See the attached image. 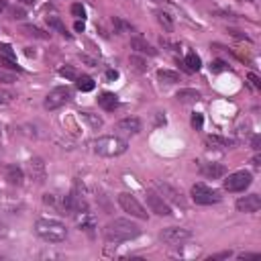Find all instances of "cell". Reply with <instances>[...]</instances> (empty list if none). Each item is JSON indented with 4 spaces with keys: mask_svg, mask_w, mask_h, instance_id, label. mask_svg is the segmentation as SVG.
<instances>
[{
    "mask_svg": "<svg viewBox=\"0 0 261 261\" xmlns=\"http://www.w3.org/2000/svg\"><path fill=\"white\" fill-rule=\"evenodd\" d=\"M184 65L188 67V72L192 74V72H198V69L202 67V61H200V57L194 53V51H190V53L186 55V59H184Z\"/></svg>",
    "mask_w": 261,
    "mask_h": 261,
    "instance_id": "cell-21",
    "label": "cell"
},
{
    "mask_svg": "<svg viewBox=\"0 0 261 261\" xmlns=\"http://www.w3.org/2000/svg\"><path fill=\"white\" fill-rule=\"evenodd\" d=\"M192 200H194L196 204H202V206H210V204L220 202L222 196H220L218 190H214V188H210V186H206V184L198 182V184L192 186Z\"/></svg>",
    "mask_w": 261,
    "mask_h": 261,
    "instance_id": "cell-4",
    "label": "cell"
},
{
    "mask_svg": "<svg viewBox=\"0 0 261 261\" xmlns=\"http://www.w3.org/2000/svg\"><path fill=\"white\" fill-rule=\"evenodd\" d=\"M159 239L165 243V245H171V247H178V245H184L188 239H192V233L188 229H182V227H167L161 231Z\"/></svg>",
    "mask_w": 261,
    "mask_h": 261,
    "instance_id": "cell-8",
    "label": "cell"
},
{
    "mask_svg": "<svg viewBox=\"0 0 261 261\" xmlns=\"http://www.w3.org/2000/svg\"><path fill=\"white\" fill-rule=\"evenodd\" d=\"M118 204H120V208H123L125 212H129L131 216H135V218H139V220H147V210H145V206L139 202L131 192H120L118 194Z\"/></svg>",
    "mask_w": 261,
    "mask_h": 261,
    "instance_id": "cell-5",
    "label": "cell"
},
{
    "mask_svg": "<svg viewBox=\"0 0 261 261\" xmlns=\"http://www.w3.org/2000/svg\"><path fill=\"white\" fill-rule=\"evenodd\" d=\"M0 55H4V57H8V59H16V53L12 51V47L6 45V43L0 45Z\"/></svg>",
    "mask_w": 261,
    "mask_h": 261,
    "instance_id": "cell-28",
    "label": "cell"
},
{
    "mask_svg": "<svg viewBox=\"0 0 261 261\" xmlns=\"http://www.w3.org/2000/svg\"><path fill=\"white\" fill-rule=\"evenodd\" d=\"M253 165L259 167V155H255V157H253Z\"/></svg>",
    "mask_w": 261,
    "mask_h": 261,
    "instance_id": "cell-45",
    "label": "cell"
},
{
    "mask_svg": "<svg viewBox=\"0 0 261 261\" xmlns=\"http://www.w3.org/2000/svg\"><path fill=\"white\" fill-rule=\"evenodd\" d=\"M249 82L255 86V88H261V82H259V76L257 74H249Z\"/></svg>",
    "mask_w": 261,
    "mask_h": 261,
    "instance_id": "cell-37",
    "label": "cell"
},
{
    "mask_svg": "<svg viewBox=\"0 0 261 261\" xmlns=\"http://www.w3.org/2000/svg\"><path fill=\"white\" fill-rule=\"evenodd\" d=\"M35 233L47 243H63L67 239L65 224L55 218H39L35 222Z\"/></svg>",
    "mask_w": 261,
    "mask_h": 261,
    "instance_id": "cell-2",
    "label": "cell"
},
{
    "mask_svg": "<svg viewBox=\"0 0 261 261\" xmlns=\"http://www.w3.org/2000/svg\"><path fill=\"white\" fill-rule=\"evenodd\" d=\"M129 63H131V67L135 69V72H139V74H143V72H147V61L141 57V55H131L129 57Z\"/></svg>",
    "mask_w": 261,
    "mask_h": 261,
    "instance_id": "cell-24",
    "label": "cell"
},
{
    "mask_svg": "<svg viewBox=\"0 0 261 261\" xmlns=\"http://www.w3.org/2000/svg\"><path fill=\"white\" fill-rule=\"evenodd\" d=\"M0 82L12 84V82H16V78H14V74H8V72H4V69H0Z\"/></svg>",
    "mask_w": 261,
    "mask_h": 261,
    "instance_id": "cell-33",
    "label": "cell"
},
{
    "mask_svg": "<svg viewBox=\"0 0 261 261\" xmlns=\"http://www.w3.org/2000/svg\"><path fill=\"white\" fill-rule=\"evenodd\" d=\"M29 176L35 184H43L45 178H47V169H45V163L41 157H31L29 159Z\"/></svg>",
    "mask_w": 261,
    "mask_h": 261,
    "instance_id": "cell-11",
    "label": "cell"
},
{
    "mask_svg": "<svg viewBox=\"0 0 261 261\" xmlns=\"http://www.w3.org/2000/svg\"><path fill=\"white\" fill-rule=\"evenodd\" d=\"M155 16H157L159 25H161V27H163L167 33H171V31H173V21L169 19V14H167V12H161V10H159V12L155 14Z\"/></svg>",
    "mask_w": 261,
    "mask_h": 261,
    "instance_id": "cell-27",
    "label": "cell"
},
{
    "mask_svg": "<svg viewBox=\"0 0 261 261\" xmlns=\"http://www.w3.org/2000/svg\"><path fill=\"white\" fill-rule=\"evenodd\" d=\"M106 78H108V80H116V78H118V72H116V69H108V72H106Z\"/></svg>",
    "mask_w": 261,
    "mask_h": 261,
    "instance_id": "cell-40",
    "label": "cell"
},
{
    "mask_svg": "<svg viewBox=\"0 0 261 261\" xmlns=\"http://www.w3.org/2000/svg\"><path fill=\"white\" fill-rule=\"evenodd\" d=\"M0 65H2V67H8V69H16V72H21V67L14 63V59H8V57H4V55H0Z\"/></svg>",
    "mask_w": 261,
    "mask_h": 261,
    "instance_id": "cell-30",
    "label": "cell"
},
{
    "mask_svg": "<svg viewBox=\"0 0 261 261\" xmlns=\"http://www.w3.org/2000/svg\"><path fill=\"white\" fill-rule=\"evenodd\" d=\"M94 86H96V82L90 76H78L76 78V88L80 92H90V90H94Z\"/></svg>",
    "mask_w": 261,
    "mask_h": 261,
    "instance_id": "cell-22",
    "label": "cell"
},
{
    "mask_svg": "<svg viewBox=\"0 0 261 261\" xmlns=\"http://www.w3.org/2000/svg\"><path fill=\"white\" fill-rule=\"evenodd\" d=\"M72 14L76 16V19H82V21H84V16H86V8H84L80 2H76V4H72Z\"/></svg>",
    "mask_w": 261,
    "mask_h": 261,
    "instance_id": "cell-31",
    "label": "cell"
},
{
    "mask_svg": "<svg viewBox=\"0 0 261 261\" xmlns=\"http://www.w3.org/2000/svg\"><path fill=\"white\" fill-rule=\"evenodd\" d=\"M251 182H253L251 171L241 169V171L231 173V176L224 180V190H229V192H243V190H247L251 186Z\"/></svg>",
    "mask_w": 261,
    "mask_h": 261,
    "instance_id": "cell-7",
    "label": "cell"
},
{
    "mask_svg": "<svg viewBox=\"0 0 261 261\" xmlns=\"http://www.w3.org/2000/svg\"><path fill=\"white\" fill-rule=\"evenodd\" d=\"M210 69H212L214 74H218V72H227V69H229V65L224 63L222 59H214V61H212V65H210Z\"/></svg>",
    "mask_w": 261,
    "mask_h": 261,
    "instance_id": "cell-29",
    "label": "cell"
},
{
    "mask_svg": "<svg viewBox=\"0 0 261 261\" xmlns=\"http://www.w3.org/2000/svg\"><path fill=\"white\" fill-rule=\"evenodd\" d=\"M176 98H178L180 102H184V104H194V102L200 100V92L194 90V88H182V90L176 94Z\"/></svg>",
    "mask_w": 261,
    "mask_h": 261,
    "instance_id": "cell-18",
    "label": "cell"
},
{
    "mask_svg": "<svg viewBox=\"0 0 261 261\" xmlns=\"http://www.w3.org/2000/svg\"><path fill=\"white\" fill-rule=\"evenodd\" d=\"M98 106L102 110H106V112H112L118 108V96L114 92H102L98 96Z\"/></svg>",
    "mask_w": 261,
    "mask_h": 261,
    "instance_id": "cell-14",
    "label": "cell"
},
{
    "mask_svg": "<svg viewBox=\"0 0 261 261\" xmlns=\"http://www.w3.org/2000/svg\"><path fill=\"white\" fill-rule=\"evenodd\" d=\"M141 235V227L129 218H114L104 227V239L108 243H125Z\"/></svg>",
    "mask_w": 261,
    "mask_h": 261,
    "instance_id": "cell-1",
    "label": "cell"
},
{
    "mask_svg": "<svg viewBox=\"0 0 261 261\" xmlns=\"http://www.w3.org/2000/svg\"><path fill=\"white\" fill-rule=\"evenodd\" d=\"M8 235V227H6V222L0 220V239H4Z\"/></svg>",
    "mask_w": 261,
    "mask_h": 261,
    "instance_id": "cell-38",
    "label": "cell"
},
{
    "mask_svg": "<svg viewBox=\"0 0 261 261\" xmlns=\"http://www.w3.org/2000/svg\"><path fill=\"white\" fill-rule=\"evenodd\" d=\"M157 78L161 82H165V84H176V82H180V74L178 72H171V69H159Z\"/></svg>",
    "mask_w": 261,
    "mask_h": 261,
    "instance_id": "cell-23",
    "label": "cell"
},
{
    "mask_svg": "<svg viewBox=\"0 0 261 261\" xmlns=\"http://www.w3.org/2000/svg\"><path fill=\"white\" fill-rule=\"evenodd\" d=\"M80 116L86 120V123L90 125V129H94V131H98L102 125H104V120L98 116V114H94V112H88V110H82L80 112Z\"/></svg>",
    "mask_w": 261,
    "mask_h": 261,
    "instance_id": "cell-20",
    "label": "cell"
},
{
    "mask_svg": "<svg viewBox=\"0 0 261 261\" xmlns=\"http://www.w3.org/2000/svg\"><path fill=\"white\" fill-rule=\"evenodd\" d=\"M145 200H147V206H149L151 212H155L157 216H171V206H169V202L163 200V196L159 192H155V190H147Z\"/></svg>",
    "mask_w": 261,
    "mask_h": 261,
    "instance_id": "cell-9",
    "label": "cell"
},
{
    "mask_svg": "<svg viewBox=\"0 0 261 261\" xmlns=\"http://www.w3.org/2000/svg\"><path fill=\"white\" fill-rule=\"evenodd\" d=\"M231 255H233L231 251H222V253H216V255H212V257H210V261H212V259H229Z\"/></svg>",
    "mask_w": 261,
    "mask_h": 261,
    "instance_id": "cell-36",
    "label": "cell"
},
{
    "mask_svg": "<svg viewBox=\"0 0 261 261\" xmlns=\"http://www.w3.org/2000/svg\"><path fill=\"white\" fill-rule=\"evenodd\" d=\"M202 173H204L206 178L216 180V178H222L224 173H227V167L220 165V163H204L202 165Z\"/></svg>",
    "mask_w": 261,
    "mask_h": 261,
    "instance_id": "cell-16",
    "label": "cell"
},
{
    "mask_svg": "<svg viewBox=\"0 0 261 261\" xmlns=\"http://www.w3.org/2000/svg\"><path fill=\"white\" fill-rule=\"evenodd\" d=\"M94 153L102 155V157H118L129 149V143L120 137H98L92 143Z\"/></svg>",
    "mask_w": 261,
    "mask_h": 261,
    "instance_id": "cell-3",
    "label": "cell"
},
{
    "mask_svg": "<svg viewBox=\"0 0 261 261\" xmlns=\"http://www.w3.org/2000/svg\"><path fill=\"white\" fill-rule=\"evenodd\" d=\"M239 259H259V255L257 253H243V255H239Z\"/></svg>",
    "mask_w": 261,
    "mask_h": 261,
    "instance_id": "cell-39",
    "label": "cell"
},
{
    "mask_svg": "<svg viewBox=\"0 0 261 261\" xmlns=\"http://www.w3.org/2000/svg\"><path fill=\"white\" fill-rule=\"evenodd\" d=\"M202 125H204V116H202L200 112H194V114H192V127H194L196 131H202Z\"/></svg>",
    "mask_w": 261,
    "mask_h": 261,
    "instance_id": "cell-32",
    "label": "cell"
},
{
    "mask_svg": "<svg viewBox=\"0 0 261 261\" xmlns=\"http://www.w3.org/2000/svg\"><path fill=\"white\" fill-rule=\"evenodd\" d=\"M59 74H61L63 78H67V80H76V78H78L72 67H61V69H59Z\"/></svg>",
    "mask_w": 261,
    "mask_h": 261,
    "instance_id": "cell-34",
    "label": "cell"
},
{
    "mask_svg": "<svg viewBox=\"0 0 261 261\" xmlns=\"http://www.w3.org/2000/svg\"><path fill=\"white\" fill-rule=\"evenodd\" d=\"M157 190H159V194L163 196L165 202H171V204H176V206H180V208H186V200H184L182 192L173 188L171 184H165V182L161 184V182H157Z\"/></svg>",
    "mask_w": 261,
    "mask_h": 261,
    "instance_id": "cell-10",
    "label": "cell"
},
{
    "mask_svg": "<svg viewBox=\"0 0 261 261\" xmlns=\"http://www.w3.org/2000/svg\"><path fill=\"white\" fill-rule=\"evenodd\" d=\"M131 47L135 49V51H139V53H143V55H157V49H155L151 43H147L145 39H141V37H133L131 39Z\"/></svg>",
    "mask_w": 261,
    "mask_h": 261,
    "instance_id": "cell-15",
    "label": "cell"
},
{
    "mask_svg": "<svg viewBox=\"0 0 261 261\" xmlns=\"http://www.w3.org/2000/svg\"><path fill=\"white\" fill-rule=\"evenodd\" d=\"M253 149H255V151H259V135H255V137H253Z\"/></svg>",
    "mask_w": 261,
    "mask_h": 261,
    "instance_id": "cell-42",
    "label": "cell"
},
{
    "mask_svg": "<svg viewBox=\"0 0 261 261\" xmlns=\"http://www.w3.org/2000/svg\"><path fill=\"white\" fill-rule=\"evenodd\" d=\"M23 33H25V35H31V37H37V39H49L47 33H43L41 29L33 27V25H23Z\"/></svg>",
    "mask_w": 261,
    "mask_h": 261,
    "instance_id": "cell-26",
    "label": "cell"
},
{
    "mask_svg": "<svg viewBox=\"0 0 261 261\" xmlns=\"http://www.w3.org/2000/svg\"><path fill=\"white\" fill-rule=\"evenodd\" d=\"M141 120H139L137 116H127L123 120H118V123L114 125V129L118 133H123V135H139L141 133Z\"/></svg>",
    "mask_w": 261,
    "mask_h": 261,
    "instance_id": "cell-12",
    "label": "cell"
},
{
    "mask_svg": "<svg viewBox=\"0 0 261 261\" xmlns=\"http://www.w3.org/2000/svg\"><path fill=\"white\" fill-rule=\"evenodd\" d=\"M14 98L12 92H6V90H0V104H8L10 100Z\"/></svg>",
    "mask_w": 261,
    "mask_h": 261,
    "instance_id": "cell-35",
    "label": "cell"
},
{
    "mask_svg": "<svg viewBox=\"0 0 261 261\" xmlns=\"http://www.w3.org/2000/svg\"><path fill=\"white\" fill-rule=\"evenodd\" d=\"M261 208V198L257 194H247L237 200V210L239 212H245V214H251V212H257Z\"/></svg>",
    "mask_w": 261,
    "mask_h": 261,
    "instance_id": "cell-13",
    "label": "cell"
},
{
    "mask_svg": "<svg viewBox=\"0 0 261 261\" xmlns=\"http://www.w3.org/2000/svg\"><path fill=\"white\" fill-rule=\"evenodd\" d=\"M6 180H8L10 186H21L23 180H25V173L19 165H8L6 167Z\"/></svg>",
    "mask_w": 261,
    "mask_h": 261,
    "instance_id": "cell-17",
    "label": "cell"
},
{
    "mask_svg": "<svg viewBox=\"0 0 261 261\" xmlns=\"http://www.w3.org/2000/svg\"><path fill=\"white\" fill-rule=\"evenodd\" d=\"M76 31H78V33L84 31V21H78V23H76Z\"/></svg>",
    "mask_w": 261,
    "mask_h": 261,
    "instance_id": "cell-43",
    "label": "cell"
},
{
    "mask_svg": "<svg viewBox=\"0 0 261 261\" xmlns=\"http://www.w3.org/2000/svg\"><path fill=\"white\" fill-rule=\"evenodd\" d=\"M12 19H23V10H12Z\"/></svg>",
    "mask_w": 261,
    "mask_h": 261,
    "instance_id": "cell-41",
    "label": "cell"
},
{
    "mask_svg": "<svg viewBox=\"0 0 261 261\" xmlns=\"http://www.w3.org/2000/svg\"><path fill=\"white\" fill-rule=\"evenodd\" d=\"M47 25H49V29H55L59 35H63V37H69V33H67V29H65V25L57 19V16H47Z\"/></svg>",
    "mask_w": 261,
    "mask_h": 261,
    "instance_id": "cell-25",
    "label": "cell"
},
{
    "mask_svg": "<svg viewBox=\"0 0 261 261\" xmlns=\"http://www.w3.org/2000/svg\"><path fill=\"white\" fill-rule=\"evenodd\" d=\"M206 145L208 147H214V149H229L233 147V141H229V139H224V137H218V135H208L206 137Z\"/></svg>",
    "mask_w": 261,
    "mask_h": 261,
    "instance_id": "cell-19",
    "label": "cell"
},
{
    "mask_svg": "<svg viewBox=\"0 0 261 261\" xmlns=\"http://www.w3.org/2000/svg\"><path fill=\"white\" fill-rule=\"evenodd\" d=\"M2 10H6V2H4V0H0V12H2Z\"/></svg>",
    "mask_w": 261,
    "mask_h": 261,
    "instance_id": "cell-44",
    "label": "cell"
},
{
    "mask_svg": "<svg viewBox=\"0 0 261 261\" xmlns=\"http://www.w3.org/2000/svg\"><path fill=\"white\" fill-rule=\"evenodd\" d=\"M72 100V90L67 88V86H57V88H53L47 96H45V102L43 106L47 110H57L61 106H65V104Z\"/></svg>",
    "mask_w": 261,
    "mask_h": 261,
    "instance_id": "cell-6",
    "label": "cell"
}]
</instances>
